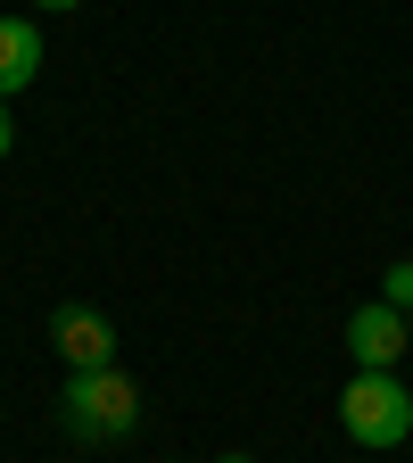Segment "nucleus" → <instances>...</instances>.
<instances>
[{
	"mask_svg": "<svg viewBox=\"0 0 413 463\" xmlns=\"http://www.w3.org/2000/svg\"><path fill=\"white\" fill-rule=\"evenodd\" d=\"M141 422V389L99 364V373H67V397H58V430L83 439V447H116V439H133Z\"/></svg>",
	"mask_w": 413,
	"mask_h": 463,
	"instance_id": "f257e3e1",
	"label": "nucleus"
},
{
	"mask_svg": "<svg viewBox=\"0 0 413 463\" xmlns=\"http://www.w3.org/2000/svg\"><path fill=\"white\" fill-rule=\"evenodd\" d=\"M339 430L356 447H405L413 439V389L397 373H347L339 389Z\"/></svg>",
	"mask_w": 413,
	"mask_h": 463,
	"instance_id": "f03ea898",
	"label": "nucleus"
},
{
	"mask_svg": "<svg viewBox=\"0 0 413 463\" xmlns=\"http://www.w3.org/2000/svg\"><path fill=\"white\" fill-rule=\"evenodd\" d=\"M413 347V331H405V315L397 307H356L347 315V356H356V373H397V356Z\"/></svg>",
	"mask_w": 413,
	"mask_h": 463,
	"instance_id": "7ed1b4c3",
	"label": "nucleus"
},
{
	"mask_svg": "<svg viewBox=\"0 0 413 463\" xmlns=\"http://www.w3.org/2000/svg\"><path fill=\"white\" fill-rule=\"evenodd\" d=\"M50 339H58V356H67V373L116 364V331H108V315H91V307H58V315H50Z\"/></svg>",
	"mask_w": 413,
	"mask_h": 463,
	"instance_id": "20e7f679",
	"label": "nucleus"
},
{
	"mask_svg": "<svg viewBox=\"0 0 413 463\" xmlns=\"http://www.w3.org/2000/svg\"><path fill=\"white\" fill-rule=\"evenodd\" d=\"M42 75V25L33 17H0V99H17Z\"/></svg>",
	"mask_w": 413,
	"mask_h": 463,
	"instance_id": "39448f33",
	"label": "nucleus"
},
{
	"mask_svg": "<svg viewBox=\"0 0 413 463\" xmlns=\"http://www.w3.org/2000/svg\"><path fill=\"white\" fill-rule=\"evenodd\" d=\"M380 307H397V315H413V257L380 273Z\"/></svg>",
	"mask_w": 413,
	"mask_h": 463,
	"instance_id": "423d86ee",
	"label": "nucleus"
},
{
	"mask_svg": "<svg viewBox=\"0 0 413 463\" xmlns=\"http://www.w3.org/2000/svg\"><path fill=\"white\" fill-rule=\"evenodd\" d=\"M17 149V125H9V99H0V157Z\"/></svg>",
	"mask_w": 413,
	"mask_h": 463,
	"instance_id": "0eeeda50",
	"label": "nucleus"
},
{
	"mask_svg": "<svg viewBox=\"0 0 413 463\" xmlns=\"http://www.w3.org/2000/svg\"><path fill=\"white\" fill-rule=\"evenodd\" d=\"M33 9H83V0H33Z\"/></svg>",
	"mask_w": 413,
	"mask_h": 463,
	"instance_id": "6e6552de",
	"label": "nucleus"
},
{
	"mask_svg": "<svg viewBox=\"0 0 413 463\" xmlns=\"http://www.w3.org/2000/svg\"><path fill=\"white\" fill-rule=\"evenodd\" d=\"M215 463H249V455H215Z\"/></svg>",
	"mask_w": 413,
	"mask_h": 463,
	"instance_id": "1a4fd4ad",
	"label": "nucleus"
},
{
	"mask_svg": "<svg viewBox=\"0 0 413 463\" xmlns=\"http://www.w3.org/2000/svg\"><path fill=\"white\" fill-rule=\"evenodd\" d=\"M405 331H413V315H405Z\"/></svg>",
	"mask_w": 413,
	"mask_h": 463,
	"instance_id": "9d476101",
	"label": "nucleus"
}]
</instances>
